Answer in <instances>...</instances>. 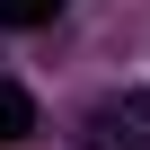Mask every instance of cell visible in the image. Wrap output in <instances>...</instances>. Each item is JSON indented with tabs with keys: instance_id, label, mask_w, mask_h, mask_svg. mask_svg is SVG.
Here are the masks:
<instances>
[{
	"instance_id": "3",
	"label": "cell",
	"mask_w": 150,
	"mask_h": 150,
	"mask_svg": "<svg viewBox=\"0 0 150 150\" xmlns=\"http://www.w3.org/2000/svg\"><path fill=\"white\" fill-rule=\"evenodd\" d=\"M71 0H0V27H53Z\"/></svg>"
},
{
	"instance_id": "2",
	"label": "cell",
	"mask_w": 150,
	"mask_h": 150,
	"mask_svg": "<svg viewBox=\"0 0 150 150\" xmlns=\"http://www.w3.org/2000/svg\"><path fill=\"white\" fill-rule=\"evenodd\" d=\"M35 132V97L18 88V80H0V150H9V141H27Z\"/></svg>"
},
{
	"instance_id": "1",
	"label": "cell",
	"mask_w": 150,
	"mask_h": 150,
	"mask_svg": "<svg viewBox=\"0 0 150 150\" xmlns=\"http://www.w3.org/2000/svg\"><path fill=\"white\" fill-rule=\"evenodd\" d=\"M80 150H150V88H115L80 115Z\"/></svg>"
}]
</instances>
